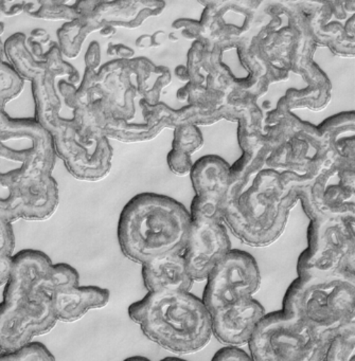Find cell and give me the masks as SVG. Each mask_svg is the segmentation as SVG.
<instances>
[{
    "label": "cell",
    "instance_id": "obj_1",
    "mask_svg": "<svg viewBox=\"0 0 355 361\" xmlns=\"http://www.w3.org/2000/svg\"><path fill=\"white\" fill-rule=\"evenodd\" d=\"M52 266V259L35 249H24L12 257L0 302L1 352L20 350L56 326Z\"/></svg>",
    "mask_w": 355,
    "mask_h": 361
},
{
    "label": "cell",
    "instance_id": "obj_2",
    "mask_svg": "<svg viewBox=\"0 0 355 361\" xmlns=\"http://www.w3.org/2000/svg\"><path fill=\"white\" fill-rule=\"evenodd\" d=\"M191 233L190 212L179 200L156 193H141L120 213L117 235L122 253L143 264L183 255Z\"/></svg>",
    "mask_w": 355,
    "mask_h": 361
},
{
    "label": "cell",
    "instance_id": "obj_3",
    "mask_svg": "<svg viewBox=\"0 0 355 361\" xmlns=\"http://www.w3.org/2000/svg\"><path fill=\"white\" fill-rule=\"evenodd\" d=\"M18 75L30 82L35 102V120L49 133L56 155L64 161L68 172L84 181L104 179L111 172L113 147L109 138L96 142L94 154L82 145L73 120L60 117L61 99L54 86L58 73L45 59L28 58L18 66Z\"/></svg>",
    "mask_w": 355,
    "mask_h": 361
},
{
    "label": "cell",
    "instance_id": "obj_4",
    "mask_svg": "<svg viewBox=\"0 0 355 361\" xmlns=\"http://www.w3.org/2000/svg\"><path fill=\"white\" fill-rule=\"evenodd\" d=\"M128 312L145 336L175 354L198 352L212 337L210 312L191 293H148Z\"/></svg>",
    "mask_w": 355,
    "mask_h": 361
},
{
    "label": "cell",
    "instance_id": "obj_5",
    "mask_svg": "<svg viewBox=\"0 0 355 361\" xmlns=\"http://www.w3.org/2000/svg\"><path fill=\"white\" fill-rule=\"evenodd\" d=\"M281 310L334 338L355 327V278H297L287 287Z\"/></svg>",
    "mask_w": 355,
    "mask_h": 361
},
{
    "label": "cell",
    "instance_id": "obj_6",
    "mask_svg": "<svg viewBox=\"0 0 355 361\" xmlns=\"http://www.w3.org/2000/svg\"><path fill=\"white\" fill-rule=\"evenodd\" d=\"M333 338L280 310L268 312L248 342L253 361H323Z\"/></svg>",
    "mask_w": 355,
    "mask_h": 361
},
{
    "label": "cell",
    "instance_id": "obj_7",
    "mask_svg": "<svg viewBox=\"0 0 355 361\" xmlns=\"http://www.w3.org/2000/svg\"><path fill=\"white\" fill-rule=\"evenodd\" d=\"M299 278H355L354 226L349 217L313 219L308 247L297 259Z\"/></svg>",
    "mask_w": 355,
    "mask_h": 361
},
{
    "label": "cell",
    "instance_id": "obj_8",
    "mask_svg": "<svg viewBox=\"0 0 355 361\" xmlns=\"http://www.w3.org/2000/svg\"><path fill=\"white\" fill-rule=\"evenodd\" d=\"M257 261L246 251L231 249L206 279L202 301L210 314L229 304L249 299L259 290Z\"/></svg>",
    "mask_w": 355,
    "mask_h": 361
},
{
    "label": "cell",
    "instance_id": "obj_9",
    "mask_svg": "<svg viewBox=\"0 0 355 361\" xmlns=\"http://www.w3.org/2000/svg\"><path fill=\"white\" fill-rule=\"evenodd\" d=\"M59 202V185L37 191L23 183L18 169L0 173V219L10 224L20 219L46 221L56 213Z\"/></svg>",
    "mask_w": 355,
    "mask_h": 361
},
{
    "label": "cell",
    "instance_id": "obj_10",
    "mask_svg": "<svg viewBox=\"0 0 355 361\" xmlns=\"http://www.w3.org/2000/svg\"><path fill=\"white\" fill-rule=\"evenodd\" d=\"M230 250L231 243L221 221H191V233L183 257L194 282L206 280Z\"/></svg>",
    "mask_w": 355,
    "mask_h": 361
},
{
    "label": "cell",
    "instance_id": "obj_11",
    "mask_svg": "<svg viewBox=\"0 0 355 361\" xmlns=\"http://www.w3.org/2000/svg\"><path fill=\"white\" fill-rule=\"evenodd\" d=\"M210 314L212 336L226 346L241 348L251 341L255 327L265 316V308L257 300L249 298Z\"/></svg>",
    "mask_w": 355,
    "mask_h": 361
},
{
    "label": "cell",
    "instance_id": "obj_12",
    "mask_svg": "<svg viewBox=\"0 0 355 361\" xmlns=\"http://www.w3.org/2000/svg\"><path fill=\"white\" fill-rule=\"evenodd\" d=\"M143 283L148 293H190L194 281L183 255H170L143 264Z\"/></svg>",
    "mask_w": 355,
    "mask_h": 361
},
{
    "label": "cell",
    "instance_id": "obj_13",
    "mask_svg": "<svg viewBox=\"0 0 355 361\" xmlns=\"http://www.w3.org/2000/svg\"><path fill=\"white\" fill-rule=\"evenodd\" d=\"M111 299L109 289L95 285H71L52 289L54 312L58 321L73 322L90 310L104 307Z\"/></svg>",
    "mask_w": 355,
    "mask_h": 361
},
{
    "label": "cell",
    "instance_id": "obj_14",
    "mask_svg": "<svg viewBox=\"0 0 355 361\" xmlns=\"http://www.w3.org/2000/svg\"><path fill=\"white\" fill-rule=\"evenodd\" d=\"M0 105V141L27 140L37 156L54 169L56 154L49 133L35 119H14Z\"/></svg>",
    "mask_w": 355,
    "mask_h": 361
},
{
    "label": "cell",
    "instance_id": "obj_15",
    "mask_svg": "<svg viewBox=\"0 0 355 361\" xmlns=\"http://www.w3.org/2000/svg\"><path fill=\"white\" fill-rule=\"evenodd\" d=\"M189 176L196 196L219 202V193L227 189L231 178V169L222 158L206 156L193 164Z\"/></svg>",
    "mask_w": 355,
    "mask_h": 361
},
{
    "label": "cell",
    "instance_id": "obj_16",
    "mask_svg": "<svg viewBox=\"0 0 355 361\" xmlns=\"http://www.w3.org/2000/svg\"><path fill=\"white\" fill-rule=\"evenodd\" d=\"M25 13L35 18L48 20H77L78 13L73 5L65 1H27Z\"/></svg>",
    "mask_w": 355,
    "mask_h": 361
},
{
    "label": "cell",
    "instance_id": "obj_17",
    "mask_svg": "<svg viewBox=\"0 0 355 361\" xmlns=\"http://www.w3.org/2000/svg\"><path fill=\"white\" fill-rule=\"evenodd\" d=\"M323 361H355V327L331 340Z\"/></svg>",
    "mask_w": 355,
    "mask_h": 361
},
{
    "label": "cell",
    "instance_id": "obj_18",
    "mask_svg": "<svg viewBox=\"0 0 355 361\" xmlns=\"http://www.w3.org/2000/svg\"><path fill=\"white\" fill-rule=\"evenodd\" d=\"M203 143H204V139H203L202 132L195 124H181L175 128L172 149H179L192 155L202 149Z\"/></svg>",
    "mask_w": 355,
    "mask_h": 361
},
{
    "label": "cell",
    "instance_id": "obj_19",
    "mask_svg": "<svg viewBox=\"0 0 355 361\" xmlns=\"http://www.w3.org/2000/svg\"><path fill=\"white\" fill-rule=\"evenodd\" d=\"M0 361H56V357L45 344L33 341L20 350L1 353Z\"/></svg>",
    "mask_w": 355,
    "mask_h": 361
},
{
    "label": "cell",
    "instance_id": "obj_20",
    "mask_svg": "<svg viewBox=\"0 0 355 361\" xmlns=\"http://www.w3.org/2000/svg\"><path fill=\"white\" fill-rule=\"evenodd\" d=\"M167 161L171 172L174 173L177 176L190 175L194 164L192 162L191 155L176 149H172L169 152Z\"/></svg>",
    "mask_w": 355,
    "mask_h": 361
},
{
    "label": "cell",
    "instance_id": "obj_21",
    "mask_svg": "<svg viewBox=\"0 0 355 361\" xmlns=\"http://www.w3.org/2000/svg\"><path fill=\"white\" fill-rule=\"evenodd\" d=\"M160 361H188L179 357H166ZM211 361H253L248 353L241 348L224 346L213 355Z\"/></svg>",
    "mask_w": 355,
    "mask_h": 361
},
{
    "label": "cell",
    "instance_id": "obj_22",
    "mask_svg": "<svg viewBox=\"0 0 355 361\" xmlns=\"http://www.w3.org/2000/svg\"><path fill=\"white\" fill-rule=\"evenodd\" d=\"M101 63V47L98 42H92L88 46V51L85 54L86 68L96 71L100 66Z\"/></svg>",
    "mask_w": 355,
    "mask_h": 361
},
{
    "label": "cell",
    "instance_id": "obj_23",
    "mask_svg": "<svg viewBox=\"0 0 355 361\" xmlns=\"http://www.w3.org/2000/svg\"><path fill=\"white\" fill-rule=\"evenodd\" d=\"M60 92L64 97L65 102L71 109H78L80 106L79 101L77 98V87L69 82H60L59 84Z\"/></svg>",
    "mask_w": 355,
    "mask_h": 361
},
{
    "label": "cell",
    "instance_id": "obj_24",
    "mask_svg": "<svg viewBox=\"0 0 355 361\" xmlns=\"http://www.w3.org/2000/svg\"><path fill=\"white\" fill-rule=\"evenodd\" d=\"M27 1H0V14L6 16H18L25 12Z\"/></svg>",
    "mask_w": 355,
    "mask_h": 361
},
{
    "label": "cell",
    "instance_id": "obj_25",
    "mask_svg": "<svg viewBox=\"0 0 355 361\" xmlns=\"http://www.w3.org/2000/svg\"><path fill=\"white\" fill-rule=\"evenodd\" d=\"M12 257L0 253V287L4 286L7 282L11 270Z\"/></svg>",
    "mask_w": 355,
    "mask_h": 361
},
{
    "label": "cell",
    "instance_id": "obj_26",
    "mask_svg": "<svg viewBox=\"0 0 355 361\" xmlns=\"http://www.w3.org/2000/svg\"><path fill=\"white\" fill-rule=\"evenodd\" d=\"M109 56H118L124 60H130L134 56V51L124 45H109Z\"/></svg>",
    "mask_w": 355,
    "mask_h": 361
},
{
    "label": "cell",
    "instance_id": "obj_27",
    "mask_svg": "<svg viewBox=\"0 0 355 361\" xmlns=\"http://www.w3.org/2000/svg\"><path fill=\"white\" fill-rule=\"evenodd\" d=\"M175 73H176L177 78H179V79H181V81H188V80H189V73H188V69L186 68V67H177Z\"/></svg>",
    "mask_w": 355,
    "mask_h": 361
},
{
    "label": "cell",
    "instance_id": "obj_28",
    "mask_svg": "<svg viewBox=\"0 0 355 361\" xmlns=\"http://www.w3.org/2000/svg\"><path fill=\"white\" fill-rule=\"evenodd\" d=\"M116 29L113 28V27H104V28L101 30V35H103V37H109V35H114Z\"/></svg>",
    "mask_w": 355,
    "mask_h": 361
},
{
    "label": "cell",
    "instance_id": "obj_29",
    "mask_svg": "<svg viewBox=\"0 0 355 361\" xmlns=\"http://www.w3.org/2000/svg\"><path fill=\"white\" fill-rule=\"evenodd\" d=\"M124 361H152L149 358L145 356H132L128 358L124 359Z\"/></svg>",
    "mask_w": 355,
    "mask_h": 361
},
{
    "label": "cell",
    "instance_id": "obj_30",
    "mask_svg": "<svg viewBox=\"0 0 355 361\" xmlns=\"http://www.w3.org/2000/svg\"><path fill=\"white\" fill-rule=\"evenodd\" d=\"M1 353H3V352H1V350H0V354H1Z\"/></svg>",
    "mask_w": 355,
    "mask_h": 361
}]
</instances>
